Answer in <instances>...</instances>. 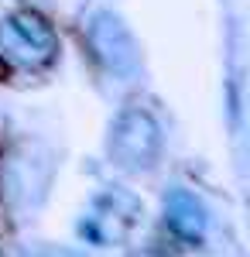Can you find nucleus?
<instances>
[{"label":"nucleus","mask_w":250,"mask_h":257,"mask_svg":"<svg viewBox=\"0 0 250 257\" xmlns=\"http://www.w3.org/2000/svg\"><path fill=\"white\" fill-rule=\"evenodd\" d=\"M161 144H165V134L151 110L131 103L116 113L113 127H110V158L120 168H127V172L151 168L161 155Z\"/></svg>","instance_id":"f257e3e1"},{"label":"nucleus","mask_w":250,"mask_h":257,"mask_svg":"<svg viewBox=\"0 0 250 257\" xmlns=\"http://www.w3.org/2000/svg\"><path fill=\"white\" fill-rule=\"evenodd\" d=\"M58 52L52 24L35 11H14L0 21V55L24 65H48Z\"/></svg>","instance_id":"f03ea898"},{"label":"nucleus","mask_w":250,"mask_h":257,"mask_svg":"<svg viewBox=\"0 0 250 257\" xmlns=\"http://www.w3.org/2000/svg\"><path fill=\"white\" fill-rule=\"evenodd\" d=\"M141 219V202L131 192L120 189H106L93 199L89 213L79 223V237L93 247H110L116 240H123Z\"/></svg>","instance_id":"7ed1b4c3"},{"label":"nucleus","mask_w":250,"mask_h":257,"mask_svg":"<svg viewBox=\"0 0 250 257\" xmlns=\"http://www.w3.org/2000/svg\"><path fill=\"white\" fill-rule=\"evenodd\" d=\"M86 41H89V48H93V55L96 62L106 69V72H113L120 79H127V76H134L137 72V41L134 35L127 31V24L110 14V11H99L96 18L89 21V28H86Z\"/></svg>","instance_id":"20e7f679"},{"label":"nucleus","mask_w":250,"mask_h":257,"mask_svg":"<svg viewBox=\"0 0 250 257\" xmlns=\"http://www.w3.org/2000/svg\"><path fill=\"white\" fill-rule=\"evenodd\" d=\"M165 226L172 230L175 240L199 247L206 237V226H209V213L189 189H172L165 199Z\"/></svg>","instance_id":"39448f33"}]
</instances>
